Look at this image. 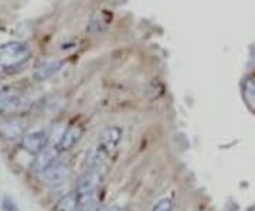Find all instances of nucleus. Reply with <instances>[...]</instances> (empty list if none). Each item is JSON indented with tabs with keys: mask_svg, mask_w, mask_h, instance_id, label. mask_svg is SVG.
Returning a JSON list of instances; mask_svg holds the SVG:
<instances>
[{
	"mask_svg": "<svg viewBox=\"0 0 255 211\" xmlns=\"http://www.w3.org/2000/svg\"><path fill=\"white\" fill-rule=\"evenodd\" d=\"M78 199H80V194L75 191V193H68L65 194L64 197H61L54 211H77L78 207Z\"/></svg>",
	"mask_w": 255,
	"mask_h": 211,
	"instance_id": "nucleus-12",
	"label": "nucleus"
},
{
	"mask_svg": "<svg viewBox=\"0 0 255 211\" xmlns=\"http://www.w3.org/2000/svg\"><path fill=\"white\" fill-rule=\"evenodd\" d=\"M21 145L29 153L39 155L42 149L47 146V135L44 132H40V130L27 133L21 139Z\"/></svg>",
	"mask_w": 255,
	"mask_h": 211,
	"instance_id": "nucleus-6",
	"label": "nucleus"
},
{
	"mask_svg": "<svg viewBox=\"0 0 255 211\" xmlns=\"http://www.w3.org/2000/svg\"><path fill=\"white\" fill-rule=\"evenodd\" d=\"M243 98L245 105L255 112V75L248 77L243 84Z\"/></svg>",
	"mask_w": 255,
	"mask_h": 211,
	"instance_id": "nucleus-10",
	"label": "nucleus"
},
{
	"mask_svg": "<svg viewBox=\"0 0 255 211\" xmlns=\"http://www.w3.org/2000/svg\"><path fill=\"white\" fill-rule=\"evenodd\" d=\"M26 122L20 118H11L9 121L3 122L0 127V132L6 139H17L24 135Z\"/></svg>",
	"mask_w": 255,
	"mask_h": 211,
	"instance_id": "nucleus-7",
	"label": "nucleus"
},
{
	"mask_svg": "<svg viewBox=\"0 0 255 211\" xmlns=\"http://www.w3.org/2000/svg\"><path fill=\"white\" fill-rule=\"evenodd\" d=\"M81 136H83V127H78V125L70 127L67 130H64L60 140H58V143H57L60 152L70 150L81 139Z\"/></svg>",
	"mask_w": 255,
	"mask_h": 211,
	"instance_id": "nucleus-8",
	"label": "nucleus"
},
{
	"mask_svg": "<svg viewBox=\"0 0 255 211\" xmlns=\"http://www.w3.org/2000/svg\"><path fill=\"white\" fill-rule=\"evenodd\" d=\"M173 209H174V201L169 197H165L155 204L152 211H173Z\"/></svg>",
	"mask_w": 255,
	"mask_h": 211,
	"instance_id": "nucleus-14",
	"label": "nucleus"
},
{
	"mask_svg": "<svg viewBox=\"0 0 255 211\" xmlns=\"http://www.w3.org/2000/svg\"><path fill=\"white\" fill-rule=\"evenodd\" d=\"M63 67V63L58 61V60H44L39 64L37 70H36V78L37 80H47L50 78L51 75H54L57 71H60Z\"/></svg>",
	"mask_w": 255,
	"mask_h": 211,
	"instance_id": "nucleus-9",
	"label": "nucleus"
},
{
	"mask_svg": "<svg viewBox=\"0 0 255 211\" xmlns=\"http://www.w3.org/2000/svg\"><path fill=\"white\" fill-rule=\"evenodd\" d=\"M98 209H99V199L96 197L95 191L80 196L77 211H98Z\"/></svg>",
	"mask_w": 255,
	"mask_h": 211,
	"instance_id": "nucleus-11",
	"label": "nucleus"
},
{
	"mask_svg": "<svg viewBox=\"0 0 255 211\" xmlns=\"http://www.w3.org/2000/svg\"><path fill=\"white\" fill-rule=\"evenodd\" d=\"M98 211H118L117 207H102V209H98Z\"/></svg>",
	"mask_w": 255,
	"mask_h": 211,
	"instance_id": "nucleus-16",
	"label": "nucleus"
},
{
	"mask_svg": "<svg viewBox=\"0 0 255 211\" xmlns=\"http://www.w3.org/2000/svg\"><path fill=\"white\" fill-rule=\"evenodd\" d=\"M40 177L44 184H47L50 187H58L64 184L70 177V168L65 163L55 162L48 169L40 173Z\"/></svg>",
	"mask_w": 255,
	"mask_h": 211,
	"instance_id": "nucleus-2",
	"label": "nucleus"
},
{
	"mask_svg": "<svg viewBox=\"0 0 255 211\" xmlns=\"http://www.w3.org/2000/svg\"><path fill=\"white\" fill-rule=\"evenodd\" d=\"M1 209H3V211H19L17 206H16L10 197H7V196H6V197L3 199V201H1Z\"/></svg>",
	"mask_w": 255,
	"mask_h": 211,
	"instance_id": "nucleus-15",
	"label": "nucleus"
},
{
	"mask_svg": "<svg viewBox=\"0 0 255 211\" xmlns=\"http://www.w3.org/2000/svg\"><path fill=\"white\" fill-rule=\"evenodd\" d=\"M30 48L27 44L19 42L0 44V70H7L26 63L30 57Z\"/></svg>",
	"mask_w": 255,
	"mask_h": 211,
	"instance_id": "nucleus-1",
	"label": "nucleus"
},
{
	"mask_svg": "<svg viewBox=\"0 0 255 211\" xmlns=\"http://www.w3.org/2000/svg\"><path fill=\"white\" fill-rule=\"evenodd\" d=\"M60 155V149L58 146H50L47 145L45 148L42 149V152L37 155V158L34 159L33 163V169L36 170L37 173H42L45 169H48L51 165H54L57 162V158Z\"/></svg>",
	"mask_w": 255,
	"mask_h": 211,
	"instance_id": "nucleus-4",
	"label": "nucleus"
},
{
	"mask_svg": "<svg viewBox=\"0 0 255 211\" xmlns=\"http://www.w3.org/2000/svg\"><path fill=\"white\" fill-rule=\"evenodd\" d=\"M121 139H122V129L118 127H109L102 132L96 145L104 150L105 155H109L118 148Z\"/></svg>",
	"mask_w": 255,
	"mask_h": 211,
	"instance_id": "nucleus-3",
	"label": "nucleus"
},
{
	"mask_svg": "<svg viewBox=\"0 0 255 211\" xmlns=\"http://www.w3.org/2000/svg\"><path fill=\"white\" fill-rule=\"evenodd\" d=\"M118 211H130V210H128V209H122V210H118Z\"/></svg>",
	"mask_w": 255,
	"mask_h": 211,
	"instance_id": "nucleus-17",
	"label": "nucleus"
},
{
	"mask_svg": "<svg viewBox=\"0 0 255 211\" xmlns=\"http://www.w3.org/2000/svg\"><path fill=\"white\" fill-rule=\"evenodd\" d=\"M101 183V174L96 169H89L85 171L84 174L77 181V193L80 196L88 194V193H94L96 187Z\"/></svg>",
	"mask_w": 255,
	"mask_h": 211,
	"instance_id": "nucleus-5",
	"label": "nucleus"
},
{
	"mask_svg": "<svg viewBox=\"0 0 255 211\" xmlns=\"http://www.w3.org/2000/svg\"><path fill=\"white\" fill-rule=\"evenodd\" d=\"M105 156L106 155L104 153V150L99 148L98 145H95V146H92V148L86 152V156H85V166H86L88 169H96V168L101 165L102 159L105 158Z\"/></svg>",
	"mask_w": 255,
	"mask_h": 211,
	"instance_id": "nucleus-13",
	"label": "nucleus"
}]
</instances>
